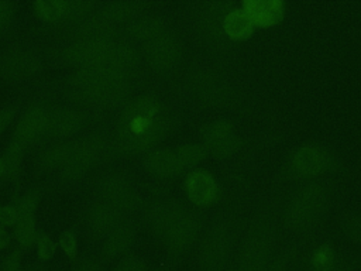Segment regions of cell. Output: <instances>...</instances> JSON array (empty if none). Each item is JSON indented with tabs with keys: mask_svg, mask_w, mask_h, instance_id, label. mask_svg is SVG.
<instances>
[{
	"mask_svg": "<svg viewBox=\"0 0 361 271\" xmlns=\"http://www.w3.org/2000/svg\"><path fill=\"white\" fill-rule=\"evenodd\" d=\"M173 114L152 95L137 96L123 104L114 128V145L124 154L154 150L173 128Z\"/></svg>",
	"mask_w": 361,
	"mask_h": 271,
	"instance_id": "6da1fadb",
	"label": "cell"
},
{
	"mask_svg": "<svg viewBox=\"0 0 361 271\" xmlns=\"http://www.w3.org/2000/svg\"><path fill=\"white\" fill-rule=\"evenodd\" d=\"M72 97L90 109H114L128 102L130 78L104 68L75 69L68 78Z\"/></svg>",
	"mask_w": 361,
	"mask_h": 271,
	"instance_id": "7a4b0ae2",
	"label": "cell"
},
{
	"mask_svg": "<svg viewBox=\"0 0 361 271\" xmlns=\"http://www.w3.org/2000/svg\"><path fill=\"white\" fill-rule=\"evenodd\" d=\"M330 202V192L322 182H306L299 186L283 210L285 226L296 233L313 229L324 216Z\"/></svg>",
	"mask_w": 361,
	"mask_h": 271,
	"instance_id": "3957f363",
	"label": "cell"
},
{
	"mask_svg": "<svg viewBox=\"0 0 361 271\" xmlns=\"http://www.w3.org/2000/svg\"><path fill=\"white\" fill-rule=\"evenodd\" d=\"M113 141L104 133H92L69 141L68 157L59 175L66 182H73L83 178L97 164L109 158L113 151Z\"/></svg>",
	"mask_w": 361,
	"mask_h": 271,
	"instance_id": "277c9868",
	"label": "cell"
},
{
	"mask_svg": "<svg viewBox=\"0 0 361 271\" xmlns=\"http://www.w3.org/2000/svg\"><path fill=\"white\" fill-rule=\"evenodd\" d=\"M275 229L272 222L257 217L245 230L238 254L235 271H264L274 258Z\"/></svg>",
	"mask_w": 361,
	"mask_h": 271,
	"instance_id": "5b68a950",
	"label": "cell"
},
{
	"mask_svg": "<svg viewBox=\"0 0 361 271\" xmlns=\"http://www.w3.org/2000/svg\"><path fill=\"white\" fill-rule=\"evenodd\" d=\"M233 253V230L228 222L219 219L203 234L199 253V271H226Z\"/></svg>",
	"mask_w": 361,
	"mask_h": 271,
	"instance_id": "8992f818",
	"label": "cell"
},
{
	"mask_svg": "<svg viewBox=\"0 0 361 271\" xmlns=\"http://www.w3.org/2000/svg\"><path fill=\"white\" fill-rule=\"evenodd\" d=\"M116 44V37L73 40L63 48L61 58L66 65L75 69L104 68L113 71V55Z\"/></svg>",
	"mask_w": 361,
	"mask_h": 271,
	"instance_id": "52a82bcc",
	"label": "cell"
},
{
	"mask_svg": "<svg viewBox=\"0 0 361 271\" xmlns=\"http://www.w3.org/2000/svg\"><path fill=\"white\" fill-rule=\"evenodd\" d=\"M188 88L196 100L210 107H223L231 103L234 90L217 72L207 68L195 69L188 78Z\"/></svg>",
	"mask_w": 361,
	"mask_h": 271,
	"instance_id": "ba28073f",
	"label": "cell"
},
{
	"mask_svg": "<svg viewBox=\"0 0 361 271\" xmlns=\"http://www.w3.org/2000/svg\"><path fill=\"white\" fill-rule=\"evenodd\" d=\"M96 192L100 200L106 202L121 215L130 213L141 205V198L134 183L118 172L103 175L96 183Z\"/></svg>",
	"mask_w": 361,
	"mask_h": 271,
	"instance_id": "9c48e42d",
	"label": "cell"
},
{
	"mask_svg": "<svg viewBox=\"0 0 361 271\" xmlns=\"http://www.w3.org/2000/svg\"><path fill=\"white\" fill-rule=\"evenodd\" d=\"M97 3L90 0H39L34 1L35 14L45 23H71L75 24L92 16Z\"/></svg>",
	"mask_w": 361,
	"mask_h": 271,
	"instance_id": "30bf717a",
	"label": "cell"
},
{
	"mask_svg": "<svg viewBox=\"0 0 361 271\" xmlns=\"http://www.w3.org/2000/svg\"><path fill=\"white\" fill-rule=\"evenodd\" d=\"M333 165L331 152L314 143L302 144L288 158V172L293 176L307 178L326 172Z\"/></svg>",
	"mask_w": 361,
	"mask_h": 271,
	"instance_id": "8fae6325",
	"label": "cell"
},
{
	"mask_svg": "<svg viewBox=\"0 0 361 271\" xmlns=\"http://www.w3.org/2000/svg\"><path fill=\"white\" fill-rule=\"evenodd\" d=\"M202 222L190 210H185L159 239L171 257H180L200 237Z\"/></svg>",
	"mask_w": 361,
	"mask_h": 271,
	"instance_id": "7c38bea8",
	"label": "cell"
},
{
	"mask_svg": "<svg viewBox=\"0 0 361 271\" xmlns=\"http://www.w3.org/2000/svg\"><path fill=\"white\" fill-rule=\"evenodd\" d=\"M41 68L39 56L30 48L11 47L0 54V79L18 83L32 78Z\"/></svg>",
	"mask_w": 361,
	"mask_h": 271,
	"instance_id": "4fadbf2b",
	"label": "cell"
},
{
	"mask_svg": "<svg viewBox=\"0 0 361 271\" xmlns=\"http://www.w3.org/2000/svg\"><path fill=\"white\" fill-rule=\"evenodd\" d=\"M142 55L147 65L152 71L161 73L169 72L180 64L183 56V45L175 34L166 32L144 44Z\"/></svg>",
	"mask_w": 361,
	"mask_h": 271,
	"instance_id": "5bb4252c",
	"label": "cell"
},
{
	"mask_svg": "<svg viewBox=\"0 0 361 271\" xmlns=\"http://www.w3.org/2000/svg\"><path fill=\"white\" fill-rule=\"evenodd\" d=\"M200 134L207 155L216 158H227L241 147V138L234 131L233 123L226 119H217L204 124Z\"/></svg>",
	"mask_w": 361,
	"mask_h": 271,
	"instance_id": "9a60e30c",
	"label": "cell"
},
{
	"mask_svg": "<svg viewBox=\"0 0 361 271\" xmlns=\"http://www.w3.org/2000/svg\"><path fill=\"white\" fill-rule=\"evenodd\" d=\"M233 4L224 0L203 3L196 13V28L200 38L209 45H219L224 41L223 21Z\"/></svg>",
	"mask_w": 361,
	"mask_h": 271,
	"instance_id": "2e32d148",
	"label": "cell"
},
{
	"mask_svg": "<svg viewBox=\"0 0 361 271\" xmlns=\"http://www.w3.org/2000/svg\"><path fill=\"white\" fill-rule=\"evenodd\" d=\"M48 114L49 107L44 104L30 106L18 120L11 141L25 148L27 145L38 140L42 134L47 133Z\"/></svg>",
	"mask_w": 361,
	"mask_h": 271,
	"instance_id": "e0dca14e",
	"label": "cell"
},
{
	"mask_svg": "<svg viewBox=\"0 0 361 271\" xmlns=\"http://www.w3.org/2000/svg\"><path fill=\"white\" fill-rule=\"evenodd\" d=\"M86 116L76 107L56 106L49 109L47 134L54 138H68L83 130Z\"/></svg>",
	"mask_w": 361,
	"mask_h": 271,
	"instance_id": "ac0fdd59",
	"label": "cell"
},
{
	"mask_svg": "<svg viewBox=\"0 0 361 271\" xmlns=\"http://www.w3.org/2000/svg\"><path fill=\"white\" fill-rule=\"evenodd\" d=\"M148 4L140 0H111L97 6L96 14L111 27L126 25L134 18L145 14Z\"/></svg>",
	"mask_w": 361,
	"mask_h": 271,
	"instance_id": "d6986e66",
	"label": "cell"
},
{
	"mask_svg": "<svg viewBox=\"0 0 361 271\" xmlns=\"http://www.w3.org/2000/svg\"><path fill=\"white\" fill-rule=\"evenodd\" d=\"M121 223L123 215L100 199L89 203L85 210V224L94 236L104 237Z\"/></svg>",
	"mask_w": 361,
	"mask_h": 271,
	"instance_id": "ffe728a7",
	"label": "cell"
},
{
	"mask_svg": "<svg viewBox=\"0 0 361 271\" xmlns=\"http://www.w3.org/2000/svg\"><path fill=\"white\" fill-rule=\"evenodd\" d=\"M185 189L190 202L197 206L212 205L219 196V186L214 176L206 169H192L185 179Z\"/></svg>",
	"mask_w": 361,
	"mask_h": 271,
	"instance_id": "44dd1931",
	"label": "cell"
},
{
	"mask_svg": "<svg viewBox=\"0 0 361 271\" xmlns=\"http://www.w3.org/2000/svg\"><path fill=\"white\" fill-rule=\"evenodd\" d=\"M186 210V207L173 199H159L152 202L145 212L147 222L154 234L161 239L173 222Z\"/></svg>",
	"mask_w": 361,
	"mask_h": 271,
	"instance_id": "7402d4cb",
	"label": "cell"
},
{
	"mask_svg": "<svg viewBox=\"0 0 361 271\" xmlns=\"http://www.w3.org/2000/svg\"><path fill=\"white\" fill-rule=\"evenodd\" d=\"M123 31L128 38L147 44L169 32V23L162 16L145 13L126 24Z\"/></svg>",
	"mask_w": 361,
	"mask_h": 271,
	"instance_id": "603a6c76",
	"label": "cell"
},
{
	"mask_svg": "<svg viewBox=\"0 0 361 271\" xmlns=\"http://www.w3.org/2000/svg\"><path fill=\"white\" fill-rule=\"evenodd\" d=\"M144 168L159 178H171L182 172L183 167L172 148H154L144 157Z\"/></svg>",
	"mask_w": 361,
	"mask_h": 271,
	"instance_id": "cb8c5ba5",
	"label": "cell"
},
{
	"mask_svg": "<svg viewBox=\"0 0 361 271\" xmlns=\"http://www.w3.org/2000/svg\"><path fill=\"white\" fill-rule=\"evenodd\" d=\"M243 8L255 27L276 24L285 11V6L279 0H247L243 3Z\"/></svg>",
	"mask_w": 361,
	"mask_h": 271,
	"instance_id": "d4e9b609",
	"label": "cell"
},
{
	"mask_svg": "<svg viewBox=\"0 0 361 271\" xmlns=\"http://www.w3.org/2000/svg\"><path fill=\"white\" fill-rule=\"evenodd\" d=\"M135 241V230L130 224H118L109 234L104 236L102 243V255L106 260L124 257Z\"/></svg>",
	"mask_w": 361,
	"mask_h": 271,
	"instance_id": "484cf974",
	"label": "cell"
},
{
	"mask_svg": "<svg viewBox=\"0 0 361 271\" xmlns=\"http://www.w3.org/2000/svg\"><path fill=\"white\" fill-rule=\"evenodd\" d=\"M255 25L243 7H233L223 21L224 35L231 40H245L252 34Z\"/></svg>",
	"mask_w": 361,
	"mask_h": 271,
	"instance_id": "4316f807",
	"label": "cell"
},
{
	"mask_svg": "<svg viewBox=\"0 0 361 271\" xmlns=\"http://www.w3.org/2000/svg\"><path fill=\"white\" fill-rule=\"evenodd\" d=\"M69 143H58L41 152L38 157V165L44 171H61L68 157Z\"/></svg>",
	"mask_w": 361,
	"mask_h": 271,
	"instance_id": "83f0119b",
	"label": "cell"
},
{
	"mask_svg": "<svg viewBox=\"0 0 361 271\" xmlns=\"http://www.w3.org/2000/svg\"><path fill=\"white\" fill-rule=\"evenodd\" d=\"M16 239L18 244L23 248H30L32 244H35L37 240V229H35V217L34 215H25L18 219L16 223V230H14Z\"/></svg>",
	"mask_w": 361,
	"mask_h": 271,
	"instance_id": "f1b7e54d",
	"label": "cell"
},
{
	"mask_svg": "<svg viewBox=\"0 0 361 271\" xmlns=\"http://www.w3.org/2000/svg\"><path fill=\"white\" fill-rule=\"evenodd\" d=\"M175 152L183 168L195 167L196 164L203 161L204 157L207 155V151L203 147V144H196V143H188V144L179 145L178 148H175Z\"/></svg>",
	"mask_w": 361,
	"mask_h": 271,
	"instance_id": "f546056e",
	"label": "cell"
},
{
	"mask_svg": "<svg viewBox=\"0 0 361 271\" xmlns=\"http://www.w3.org/2000/svg\"><path fill=\"white\" fill-rule=\"evenodd\" d=\"M341 231L354 244L361 247V212H347L340 222Z\"/></svg>",
	"mask_w": 361,
	"mask_h": 271,
	"instance_id": "4dcf8cb0",
	"label": "cell"
},
{
	"mask_svg": "<svg viewBox=\"0 0 361 271\" xmlns=\"http://www.w3.org/2000/svg\"><path fill=\"white\" fill-rule=\"evenodd\" d=\"M23 152L24 148L13 141H10V145L7 147L3 159V165H4V174H7L8 176H13L18 172L20 165H21V158H23Z\"/></svg>",
	"mask_w": 361,
	"mask_h": 271,
	"instance_id": "1f68e13d",
	"label": "cell"
},
{
	"mask_svg": "<svg viewBox=\"0 0 361 271\" xmlns=\"http://www.w3.org/2000/svg\"><path fill=\"white\" fill-rule=\"evenodd\" d=\"M114 271H149L148 264L138 255H124L117 263Z\"/></svg>",
	"mask_w": 361,
	"mask_h": 271,
	"instance_id": "d6a6232c",
	"label": "cell"
},
{
	"mask_svg": "<svg viewBox=\"0 0 361 271\" xmlns=\"http://www.w3.org/2000/svg\"><path fill=\"white\" fill-rule=\"evenodd\" d=\"M35 246H37V254L41 260H49L54 257L55 251H56V244L55 241L45 233H41L37 236L35 240Z\"/></svg>",
	"mask_w": 361,
	"mask_h": 271,
	"instance_id": "836d02e7",
	"label": "cell"
},
{
	"mask_svg": "<svg viewBox=\"0 0 361 271\" xmlns=\"http://www.w3.org/2000/svg\"><path fill=\"white\" fill-rule=\"evenodd\" d=\"M59 247L62 248V251L73 258L76 255V237L72 231H63L59 237Z\"/></svg>",
	"mask_w": 361,
	"mask_h": 271,
	"instance_id": "e575fe53",
	"label": "cell"
},
{
	"mask_svg": "<svg viewBox=\"0 0 361 271\" xmlns=\"http://www.w3.org/2000/svg\"><path fill=\"white\" fill-rule=\"evenodd\" d=\"M14 16V4L7 0H0V34L7 28Z\"/></svg>",
	"mask_w": 361,
	"mask_h": 271,
	"instance_id": "d590c367",
	"label": "cell"
},
{
	"mask_svg": "<svg viewBox=\"0 0 361 271\" xmlns=\"http://www.w3.org/2000/svg\"><path fill=\"white\" fill-rule=\"evenodd\" d=\"M0 271H21V255L20 251L14 250L8 253L0 267Z\"/></svg>",
	"mask_w": 361,
	"mask_h": 271,
	"instance_id": "8d00e7d4",
	"label": "cell"
},
{
	"mask_svg": "<svg viewBox=\"0 0 361 271\" xmlns=\"http://www.w3.org/2000/svg\"><path fill=\"white\" fill-rule=\"evenodd\" d=\"M72 271H103V267L94 258H80L75 263Z\"/></svg>",
	"mask_w": 361,
	"mask_h": 271,
	"instance_id": "74e56055",
	"label": "cell"
},
{
	"mask_svg": "<svg viewBox=\"0 0 361 271\" xmlns=\"http://www.w3.org/2000/svg\"><path fill=\"white\" fill-rule=\"evenodd\" d=\"M16 114L14 107H3L0 109V134L10 126Z\"/></svg>",
	"mask_w": 361,
	"mask_h": 271,
	"instance_id": "f35d334b",
	"label": "cell"
},
{
	"mask_svg": "<svg viewBox=\"0 0 361 271\" xmlns=\"http://www.w3.org/2000/svg\"><path fill=\"white\" fill-rule=\"evenodd\" d=\"M285 268H286V257L276 255L269 261V264L264 268V271H285Z\"/></svg>",
	"mask_w": 361,
	"mask_h": 271,
	"instance_id": "ab89813d",
	"label": "cell"
},
{
	"mask_svg": "<svg viewBox=\"0 0 361 271\" xmlns=\"http://www.w3.org/2000/svg\"><path fill=\"white\" fill-rule=\"evenodd\" d=\"M8 243H10V236L6 230V226L0 224V250L6 248L8 246Z\"/></svg>",
	"mask_w": 361,
	"mask_h": 271,
	"instance_id": "60d3db41",
	"label": "cell"
},
{
	"mask_svg": "<svg viewBox=\"0 0 361 271\" xmlns=\"http://www.w3.org/2000/svg\"><path fill=\"white\" fill-rule=\"evenodd\" d=\"M4 174V165H3V159L0 158V176Z\"/></svg>",
	"mask_w": 361,
	"mask_h": 271,
	"instance_id": "b9f144b4",
	"label": "cell"
},
{
	"mask_svg": "<svg viewBox=\"0 0 361 271\" xmlns=\"http://www.w3.org/2000/svg\"><path fill=\"white\" fill-rule=\"evenodd\" d=\"M21 271H38V270H32V268H27V270H21Z\"/></svg>",
	"mask_w": 361,
	"mask_h": 271,
	"instance_id": "7bdbcfd3",
	"label": "cell"
}]
</instances>
